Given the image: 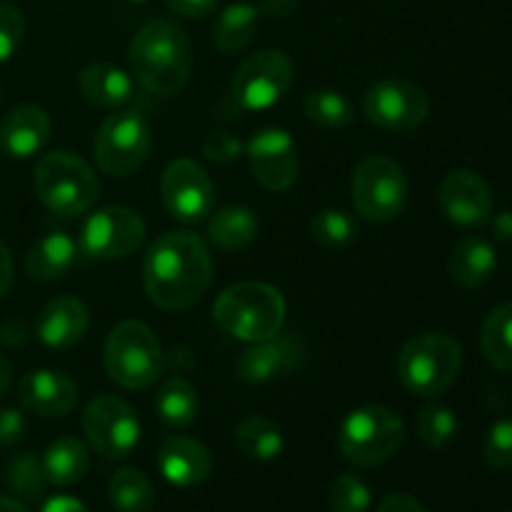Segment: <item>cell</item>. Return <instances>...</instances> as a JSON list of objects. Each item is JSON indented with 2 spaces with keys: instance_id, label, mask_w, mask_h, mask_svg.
I'll return each instance as SVG.
<instances>
[{
  "instance_id": "obj_42",
  "label": "cell",
  "mask_w": 512,
  "mask_h": 512,
  "mask_svg": "<svg viewBox=\"0 0 512 512\" xmlns=\"http://www.w3.org/2000/svg\"><path fill=\"white\" fill-rule=\"evenodd\" d=\"M375 512H425V508L420 500L413 498V495L393 493V495H385V498L380 500Z\"/></svg>"
},
{
  "instance_id": "obj_22",
  "label": "cell",
  "mask_w": 512,
  "mask_h": 512,
  "mask_svg": "<svg viewBox=\"0 0 512 512\" xmlns=\"http://www.w3.org/2000/svg\"><path fill=\"white\" fill-rule=\"evenodd\" d=\"M78 88L83 98L98 108H123L135 98L133 78L113 63H90L80 73Z\"/></svg>"
},
{
  "instance_id": "obj_39",
  "label": "cell",
  "mask_w": 512,
  "mask_h": 512,
  "mask_svg": "<svg viewBox=\"0 0 512 512\" xmlns=\"http://www.w3.org/2000/svg\"><path fill=\"white\" fill-rule=\"evenodd\" d=\"M203 153L208 155V160H213V163H233V160H238L240 155L245 153V145L240 143L238 135L228 133V130H215V133H210L208 138L203 140Z\"/></svg>"
},
{
  "instance_id": "obj_46",
  "label": "cell",
  "mask_w": 512,
  "mask_h": 512,
  "mask_svg": "<svg viewBox=\"0 0 512 512\" xmlns=\"http://www.w3.org/2000/svg\"><path fill=\"white\" fill-rule=\"evenodd\" d=\"M493 230L495 235H498L500 240H505V243H512V213H500L493 218Z\"/></svg>"
},
{
  "instance_id": "obj_48",
  "label": "cell",
  "mask_w": 512,
  "mask_h": 512,
  "mask_svg": "<svg viewBox=\"0 0 512 512\" xmlns=\"http://www.w3.org/2000/svg\"><path fill=\"white\" fill-rule=\"evenodd\" d=\"M0 512H30L20 500L13 498H0Z\"/></svg>"
},
{
  "instance_id": "obj_16",
  "label": "cell",
  "mask_w": 512,
  "mask_h": 512,
  "mask_svg": "<svg viewBox=\"0 0 512 512\" xmlns=\"http://www.w3.org/2000/svg\"><path fill=\"white\" fill-rule=\"evenodd\" d=\"M305 358V345L298 335L278 333L268 340L250 343L238 360V378L250 385H263L290 370L300 368Z\"/></svg>"
},
{
  "instance_id": "obj_1",
  "label": "cell",
  "mask_w": 512,
  "mask_h": 512,
  "mask_svg": "<svg viewBox=\"0 0 512 512\" xmlns=\"http://www.w3.org/2000/svg\"><path fill=\"white\" fill-rule=\"evenodd\" d=\"M213 280V255L200 235L173 230L155 240L143 260L145 293L163 310H188Z\"/></svg>"
},
{
  "instance_id": "obj_15",
  "label": "cell",
  "mask_w": 512,
  "mask_h": 512,
  "mask_svg": "<svg viewBox=\"0 0 512 512\" xmlns=\"http://www.w3.org/2000/svg\"><path fill=\"white\" fill-rule=\"evenodd\" d=\"M250 170L268 190H288L298 178L300 158L293 135L283 128H263L245 143Z\"/></svg>"
},
{
  "instance_id": "obj_17",
  "label": "cell",
  "mask_w": 512,
  "mask_h": 512,
  "mask_svg": "<svg viewBox=\"0 0 512 512\" xmlns=\"http://www.w3.org/2000/svg\"><path fill=\"white\" fill-rule=\"evenodd\" d=\"M440 208L450 223L475 228L493 215V193L473 170H453L440 185Z\"/></svg>"
},
{
  "instance_id": "obj_49",
  "label": "cell",
  "mask_w": 512,
  "mask_h": 512,
  "mask_svg": "<svg viewBox=\"0 0 512 512\" xmlns=\"http://www.w3.org/2000/svg\"><path fill=\"white\" fill-rule=\"evenodd\" d=\"M128 3H135V5H140V3H148V0H128Z\"/></svg>"
},
{
  "instance_id": "obj_4",
  "label": "cell",
  "mask_w": 512,
  "mask_h": 512,
  "mask_svg": "<svg viewBox=\"0 0 512 512\" xmlns=\"http://www.w3.org/2000/svg\"><path fill=\"white\" fill-rule=\"evenodd\" d=\"M103 363L115 385L125 390H145L163 375L165 355L148 325L140 320H123L105 340Z\"/></svg>"
},
{
  "instance_id": "obj_26",
  "label": "cell",
  "mask_w": 512,
  "mask_h": 512,
  "mask_svg": "<svg viewBox=\"0 0 512 512\" xmlns=\"http://www.w3.org/2000/svg\"><path fill=\"white\" fill-rule=\"evenodd\" d=\"M260 25V8L253 3H233L218 15L213 25V45L220 53H240L253 43Z\"/></svg>"
},
{
  "instance_id": "obj_5",
  "label": "cell",
  "mask_w": 512,
  "mask_h": 512,
  "mask_svg": "<svg viewBox=\"0 0 512 512\" xmlns=\"http://www.w3.org/2000/svg\"><path fill=\"white\" fill-rule=\"evenodd\" d=\"M33 185L40 203L63 218L88 213L100 190L93 168L68 150L43 155L35 165Z\"/></svg>"
},
{
  "instance_id": "obj_41",
  "label": "cell",
  "mask_w": 512,
  "mask_h": 512,
  "mask_svg": "<svg viewBox=\"0 0 512 512\" xmlns=\"http://www.w3.org/2000/svg\"><path fill=\"white\" fill-rule=\"evenodd\" d=\"M173 13L183 15V18H205V15L215 13L220 0H165Z\"/></svg>"
},
{
  "instance_id": "obj_25",
  "label": "cell",
  "mask_w": 512,
  "mask_h": 512,
  "mask_svg": "<svg viewBox=\"0 0 512 512\" xmlns=\"http://www.w3.org/2000/svg\"><path fill=\"white\" fill-rule=\"evenodd\" d=\"M90 468V453L78 438H58L48 445L43 453V470L50 485L68 488V485L80 483Z\"/></svg>"
},
{
  "instance_id": "obj_24",
  "label": "cell",
  "mask_w": 512,
  "mask_h": 512,
  "mask_svg": "<svg viewBox=\"0 0 512 512\" xmlns=\"http://www.w3.org/2000/svg\"><path fill=\"white\" fill-rule=\"evenodd\" d=\"M78 255V243L68 233L58 230V233H48L45 238H40L30 248L28 258H25V270L30 278L40 280V283H53L70 273V268L78 263Z\"/></svg>"
},
{
  "instance_id": "obj_19",
  "label": "cell",
  "mask_w": 512,
  "mask_h": 512,
  "mask_svg": "<svg viewBox=\"0 0 512 512\" xmlns=\"http://www.w3.org/2000/svg\"><path fill=\"white\" fill-rule=\"evenodd\" d=\"M90 325V310L75 295H60L50 300L35 320V335L40 343L55 350H68L85 338Z\"/></svg>"
},
{
  "instance_id": "obj_38",
  "label": "cell",
  "mask_w": 512,
  "mask_h": 512,
  "mask_svg": "<svg viewBox=\"0 0 512 512\" xmlns=\"http://www.w3.org/2000/svg\"><path fill=\"white\" fill-rule=\"evenodd\" d=\"M25 35V18L15 5L0 3V63L10 60Z\"/></svg>"
},
{
  "instance_id": "obj_29",
  "label": "cell",
  "mask_w": 512,
  "mask_h": 512,
  "mask_svg": "<svg viewBox=\"0 0 512 512\" xmlns=\"http://www.w3.org/2000/svg\"><path fill=\"white\" fill-rule=\"evenodd\" d=\"M235 445L248 458L268 463V460H275L283 453L285 440L273 420L265 418V415H248L235 428Z\"/></svg>"
},
{
  "instance_id": "obj_21",
  "label": "cell",
  "mask_w": 512,
  "mask_h": 512,
  "mask_svg": "<svg viewBox=\"0 0 512 512\" xmlns=\"http://www.w3.org/2000/svg\"><path fill=\"white\" fill-rule=\"evenodd\" d=\"M50 128L48 113L40 105H18L0 120V150L15 160L33 158L48 145Z\"/></svg>"
},
{
  "instance_id": "obj_2",
  "label": "cell",
  "mask_w": 512,
  "mask_h": 512,
  "mask_svg": "<svg viewBox=\"0 0 512 512\" xmlns=\"http://www.w3.org/2000/svg\"><path fill=\"white\" fill-rule=\"evenodd\" d=\"M130 73L153 95H173L188 83L193 50L180 25L173 20H150L135 33L128 50Z\"/></svg>"
},
{
  "instance_id": "obj_40",
  "label": "cell",
  "mask_w": 512,
  "mask_h": 512,
  "mask_svg": "<svg viewBox=\"0 0 512 512\" xmlns=\"http://www.w3.org/2000/svg\"><path fill=\"white\" fill-rule=\"evenodd\" d=\"M25 415L15 408L0 410V448H10L25 435Z\"/></svg>"
},
{
  "instance_id": "obj_36",
  "label": "cell",
  "mask_w": 512,
  "mask_h": 512,
  "mask_svg": "<svg viewBox=\"0 0 512 512\" xmlns=\"http://www.w3.org/2000/svg\"><path fill=\"white\" fill-rule=\"evenodd\" d=\"M370 503H373V495H370L365 480L358 475L345 473L330 485V512H368Z\"/></svg>"
},
{
  "instance_id": "obj_45",
  "label": "cell",
  "mask_w": 512,
  "mask_h": 512,
  "mask_svg": "<svg viewBox=\"0 0 512 512\" xmlns=\"http://www.w3.org/2000/svg\"><path fill=\"white\" fill-rule=\"evenodd\" d=\"M298 8V0H265L263 5H260V13H268V15H278V18H285V15H290L293 10Z\"/></svg>"
},
{
  "instance_id": "obj_3",
  "label": "cell",
  "mask_w": 512,
  "mask_h": 512,
  "mask_svg": "<svg viewBox=\"0 0 512 512\" xmlns=\"http://www.w3.org/2000/svg\"><path fill=\"white\" fill-rule=\"evenodd\" d=\"M213 315L223 333L243 343H258L283 330L285 298L273 285L248 280L223 290L215 300Z\"/></svg>"
},
{
  "instance_id": "obj_44",
  "label": "cell",
  "mask_w": 512,
  "mask_h": 512,
  "mask_svg": "<svg viewBox=\"0 0 512 512\" xmlns=\"http://www.w3.org/2000/svg\"><path fill=\"white\" fill-rule=\"evenodd\" d=\"M40 512H90V510L85 508L78 498H70V495H55V498H50L48 503L43 505V510Z\"/></svg>"
},
{
  "instance_id": "obj_7",
  "label": "cell",
  "mask_w": 512,
  "mask_h": 512,
  "mask_svg": "<svg viewBox=\"0 0 512 512\" xmlns=\"http://www.w3.org/2000/svg\"><path fill=\"white\" fill-rule=\"evenodd\" d=\"M405 443V423L385 405H363L345 415L338 430V448L348 463L375 468L393 458Z\"/></svg>"
},
{
  "instance_id": "obj_47",
  "label": "cell",
  "mask_w": 512,
  "mask_h": 512,
  "mask_svg": "<svg viewBox=\"0 0 512 512\" xmlns=\"http://www.w3.org/2000/svg\"><path fill=\"white\" fill-rule=\"evenodd\" d=\"M10 385H13V368H10V363L5 360V355L0 353V398L8 395Z\"/></svg>"
},
{
  "instance_id": "obj_31",
  "label": "cell",
  "mask_w": 512,
  "mask_h": 512,
  "mask_svg": "<svg viewBox=\"0 0 512 512\" xmlns=\"http://www.w3.org/2000/svg\"><path fill=\"white\" fill-rule=\"evenodd\" d=\"M483 355L495 370H512V303L498 305L485 320Z\"/></svg>"
},
{
  "instance_id": "obj_14",
  "label": "cell",
  "mask_w": 512,
  "mask_h": 512,
  "mask_svg": "<svg viewBox=\"0 0 512 512\" xmlns=\"http://www.w3.org/2000/svg\"><path fill=\"white\" fill-rule=\"evenodd\" d=\"M160 198L165 210L180 223H203L213 215L215 188L210 175L195 160L178 158L168 163L160 178Z\"/></svg>"
},
{
  "instance_id": "obj_34",
  "label": "cell",
  "mask_w": 512,
  "mask_h": 512,
  "mask_svg": "<svg viewBox=\"0 0 512 512\" xmlns=\"http://www.w3.org/2000/svg\"><path fill=\"white\" fill-rule=\"evenodd\" d=\"M310 233L325 248H343V245L353 243L355 235H358V220L345 210H320L310 220Z\"/></svg>"
},
{
  "instance_id": "obj_30",
  "label": "cell",
  "mask_w": 512,
  "mask_h": 512,
  "mask_svg": "<svg viewBox=\"0 0 512 512\" xmlns=\"http://www.w3.org/2000/svg\"><path fill=\"white\" fill-rule=\"evenodd\" d=\"M108 498L118 512H150L155 505V488L140 470L120 468L110 478Z\"/></svg>"
},
{
  "instance_id": "obj_20",
  "label": "cell",
  "mask_w": 512,
  "mask_h": 512,
  "mask_svg": "<svg viewBox=\"0 0 512 512\" xmlns=\"http://www.w3.org/2000/svg\"><path fill=\"white\" fill-rule=\"evenodd\" d=\"M155 460H158L160 475L178 488L203 485L213 473V458H210L208 448L200 440L183 438V435L165 438Z\"/></svg>"
},
{
  "instance_id": "obj_28",
  "label": "cell",
  "mask_w": 512,
  "mask_h": 512,
  "mask_svg": "<svg viewBox=\"0 0 512 512\" xmlns=\"http://www.w3.org/2000/svg\"><path fill=\"white\" fill-rule=\"evenodd\" d=\"M155 413L170 428H188L198 420L200 400L185 378H168L155 395Z\"/></svg>"
},
{
  "instance_id": "obj_12",
  "label": "cell",
  "mask_w": 512,
  "mask_h": 512,
  "mask_svg": "<svg viewBox=\"0 0 512 512\" xmlns=\"http://www.w3.org/2000/svg\"><path fill=\"white\" fill-rule=\"evenodd\" d=\"M83 433L95 453L108 460H123L138 448L140 420L123 398L98 395L83 413Z\"/></svg>"
},
{
  "instance_id": "obj_23",
  "label": "cell",
  "mask_w": 512,
  "mask_h": 512,
  "mask_svg": "<svg viewBox=\"0 0 512 512\" xmlns=\"http://www.w3.org/2000/svg\"><path fill=\"white\" fill-rule=\"evenodd\" d=\"M495 268H498L495 248L485 238H478V235L463 238L450 253V278L465 290L483 288L495 275Z\"/></svg>"
},
{
  "instance_id": "obj_32",
  "label": "cell",
  "mask_w": 512,
  "mask_h": 512,
  "mask_svg": "<svg viewBox=\"0 0 512 512\" xmlns=\"http://www.w3.org/2000/svg\"><path fill=\"white\" fill-rule=\"evenodd\" d=\"M303 110L308 115V120L318 123L320 128L328 130H340L348 128L355 120V108L343 93L330 88L310 90L303 100Z\"/></svg>"
},
{
  "instance_id": "obj_13",
  "label": "cell",
  "mask_w": 512,
  "mask_h": 512,
  "mask_svg": "<svg viewBox=\"0 0 512 512\" xmlns=\"http://www.w3.org/2000/svg\"><path fill=\"white\" fill-rule=\"evenodd\" d=\"M363 113L375 128L413 130L428 118L430 100L420 85L400 78H383L370 85L363 98Z\"/></svg>"
},
{
  "instance_id": "obj_43",
  "label": "cell",
  "mask_w": 512,
  "mask_h": 512,
  "mask_svg": "<svg viewBox=\"0 0 512 512\" xmlns=\"http://www.w3.org/2000/svg\"><path fill=\"white\" fill-rule=\"evenodd\" d=\"M13 285V255H10L8 245L0 240V298L10 290Z\"/></svg>"
},
{
  "instance_id": "obj_37",
  "label": "cell",
  "mask_w": 512,
  "mask_h": 512,
  "mask_svg": "<svg viewBox=\"0 0 512 512\" xmlns=\"http://www.w3.org/2000/svg\"><path fill=\"white\" fill-rule=\"evenodd\" d=\"M485 463L495 470L512 468V418L498 420L483 445Z\"/></svg>"
},
{
  "instance_id": "obj_35",
  "label": "cell",
  "mask_w": 512,
  "mask_h": 512,
  "mask_svg": "<svg viewBox=\"0 0 512 512\" xmlns=\"http://www.w3.org/2000/svg\"><path fill=\"white\" fill-rule=\"evenodd\" d=\"M418 438L428 448L443 450L458 438V418L445 405H428L418 415Z\"/></svg>"
},
{
  "instance_id": "obj_11",
  "label": "cell",
  "mask_w": 512,
  "mask_h": 512,
  "mask_svg": "<svg viewBox=\"0 0 512 512\" xmlns=\"http://www.w3.org/2000/svg\"><path fill=\"white\" fill-rule=\"evenodd\" d=\"M145 220L128 205H108L90 215L80 228V255L90 260H120L145 243Z\"/></svg>"
},
{
  "instance_id": "obj_9",
  "label": "cell",
  "mask_w": 512,
  "mask_h": 512,
  "mask_svg": "<svg viewBox=\"0 0 512 512\" xmlns=\"http://www.w3.org/2000/svg\"><path fill=\"white\" fill-rule=\"evenodd\" d=\"M153 130L138 110H120L100 125L93 153L100 170L110 178H128L148 160Z\"/></svg>"
},
{
  "instance_id": "obj_27",
  "label": "cell",
  "mask_w": 512,
  "mask_h": 512,
  "mask_svg": "<svg viewBox=\"0 0 512 512\" xmlns=\"http://www.w3.org/2000/svg\"><path fill=\"white\" fill-rule=\"evenodd\" d=\"M260 230V220L255 210L245 205H230L218 210L208 220V238L220 250H240L255 240Z\"/></svg>"
},
{
  "instance_id": "obj_6",
  "label": "cell",
  "mask_w": 512,
  "mask_h": 512,
  "mask_svg": "<svg viewBox=\"0 0 512 512\" xmlns=\"http://www.w3.org/2000/svg\"><path fill=\"white\" fill-rule=\"evenodd\" d=\"M463 365V350L450 335L423 333L403 345L398 378L418 398H438L455 383Z\"/></svg>"
},
{
  "instance_id": "obj_10",
  "label": "cell",
  "mask_w": 512,
  "mask_h": 512,
  "mask_svg": "<svg viewBox=\"0 0 512 512\" xmlns=\"http://www.w3.org/2000/svg\"><path fill=\"white\" fill-rule=\"evenodd\" d=\"M295 80V65L283 50H260L235 70L230 98L240 110H268L288 95Z\"/></svg>"
},
{
  "instance_id": "obj_8",
  "label": "cell",
  "mask_w": 512,
  "mask_h": 512,
  "mask_svg": "<svg viewBox=\"0 0 512 512\" xmlns=\"http://www.w3.org/2000/svg\"><path fill=\"white\" fill-rule=\"evenodd\" d=\"M353 203L358 215L370 223H388L408 203L405 170L388 155H368L353 173Z\"/></svg>"
},
{
  "instance_id": "obj_33",
  "label": "cell",
  "mask_w": 512,
  "mask_h": 512,
  "mask_svg": "<svg viewBox=\"0 0 512 512\" xmlns=\"http://www.w3.org/2000/svg\"><path fill=\"white\" fill-rule=\"evenodd\" d=\"M8 488L18 495L20 500H40L48 488V478L43 470V458L35 453H23L10 463L8 468Z\"/></svg>"
},
{
  "instance_id": "obj_18",
  "label": "cell",
  "mask_w": 512,
  "mask_h": 512,
  "mask_svg": "<svg viewBox=\"0 0 512 512\" xmlns=\"http://www.w3.org/2000/svg\"><path fill=\"white\" fill-rule=\"evenodd\" d=\"M18 400L38 418H63L78 403V385L60 370H33L20 380Z\"/></svg>"
}]
</instances>
